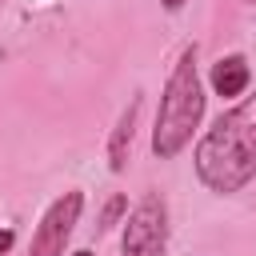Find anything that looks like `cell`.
I'll return each mask as SVG.
<instances>
[{
    "label": "cell",
    "mask_w": 256,
    "mask_h": 256,
    "mask_svg": "<svg viewBox=\"0 0 256 256\" xmlns=\"http://www.w3.org/2000/svg\"><path fill=\"white\" fill-rule=\"evenodd\" d=\"M192 160L200 184L216 196H232L256 180V92L212 120Z\"/></svg>",
    "instance_id": "1"
},
{
    "label": "cell",
    "mask_w": 256,
    "mask_h": 256,
    "mask_svg": "<svg viewBox=\"0 0 256 256\" xmlns=\"http://www.w3.org/2000/svg\"><path fill=\"white\" fill-rule=\"evenodd\" d=\"M204 120V84L196 72V44H188L160 92V108H156V124H152V152L160 160L180 156L192 144V132Z\"/></svg>",
    "instance_id": "2"
},
{
    "label": "cell",
    "mask_w": 256,
    "mask_h": 256,
    "mask_svg": "<svg viewBox=\"0 0 256 256\" xmlns=\"http://www.w3.org/2000/svg\"><path fill=\"white\" fill-rule=\"evenodd\" d=\"M164 252H168V204L164 196L148 192L124 216L120 256H164Z\"/></svg>",
    "instance_id": "3"
},
{
    "label": "cell",
    "mask_w": 256,
    "mask_h": 256,
    "mask_svg": "<svg viewBox=\"0 0 256 256\" xmlns=\"http://www.w3.org/2000/svg\"><path fill=\"white\" fill-rule=\"evenodd\" d=\"M80 212H84V192L72 188V192H64V196H56V200L44 208V216H40V224H36V232H32L28 256H64Z\"/></svg>",
    "instance_id": "4"
},
{
    "label": "cell",
    "mask_w": 256,
    "mask_h": 256,
    "mask_svg": "<svg viewBox=\"0 0 256 256\" xmlns=\"http://www.w3.org/2000/svg\"><path fill=\"white\" fill-rule=\"evenodd\" d=\"M208 84H212V92H216L220 100H240V96L248 92V84H252V68H248V60H244L240 52L220 56V60L212 64V72H208Z\"/></svg>",
    "instance_id": "5"
},
{
    "label": "cell",
    "mask_w": 256,
    "mask_h": 256,
    "mask_svg": "<svg viewBox=\"0 0 256 256\" xmlns=\"http://www.w3.org/2000/svg\"><path fill=\"white\" fill-rule=\"evenodd\" d=\"M140 108H144V96L136 92L128 100V108L120 112L112 136H108V168L112 172H124L128 168V156H132V136H136V120H140Z\"/></svg>",
    "instance_id": "6"
},
{
    "label": "cell",
    "mask_w": 256,
    "mask_h": 256,
    "mask_svg": "<svg viewBox=\"0 0 256 256\" xmlns=\"http://www.w3.org/2000/svg\"><path fill=\"white\" fill-rule=\"evenodd\" d=\"M124 216H128V196H124V192L108 196V204L100 208V224H96V232H112V228H116Z\"/></svg>",
    "instance_id": "7"
},
{
    "label": "cell",
    "mask_w": 256,
    "mask_h": 256,
    "mask_svg": "<svg viewBox=\"0 0 256 256\" xmlns=\"http://www.w3.org/2000/svg\"><path fill=\"white\" fill-rule=\"evenodd\" d=\"M12 244H16V232H12V228H0V256H4Z\"/></svg>",
    "instance_id": "8"
},
{
    "label": "cell",
    "mask_w": 256,
    "mask_h": 256,
    "mask_svg": "<svg viewBox=\"0 0 256 256\" xmlns=\"http://www.w3.org/2000/svg\"><path fill=\"white\" fill-rule=\"evenodd\" d=\"M160 4H164L168 12H180V8H184V0H160Z\"/></svg>",
    "instance_id": "9"
},
{
    "label": "cell",
    "mask_w": 256,
    "mask_h": 256,
    "mask_svg": "<svg viewBox=\"0 0 256 256\" xmlns=\"http://www.w3.org/2000/svg\"><path fill=\"white\" fill-rule=\"evenodd\" d=\"M72 256H92V252H88V248H80V252H72Z\"/></svg>",
    "instance_id": "10"
},
{
    "label": "cell",
    "mask_w": 256,
    "mask_h": 256,
    "mask_svg": "<svg viewBox=\"0 0 256 256\" xmlns=\"http://www.w3.org/2000/svg\"><path fill=\"white\" fill-rule=\"evenodd\" d=\"M0 4H4V0H0Z\"/></svg>",
    "instance_id": "11"
}]
</instances>
